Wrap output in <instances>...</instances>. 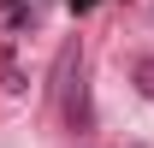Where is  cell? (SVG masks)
Segmentation results:
<instances>
[{"instance_id":"6da1fadb","label":"cell","mask_w":154,"mask_h":148,"mask_svg":"<svg viewBox=\"0 0 154 148\" xmlns=\"http://www.w3.org/2000/svg\"><path fill=\"white\" fill-rule=\"evenodd\" d=\"M71 65H77V48H65V54H59V83H65V125H71L77 136H89V95H83V77L71 83Z\"/></svg>"},{"instance_id":"7a4b0ae2","label":"cell","mask_w":154,"mask_h":148,"mask_svg":"<svg viewBox=\"0 0 154 148\" xmlns=\"http://www.w3.org/2000/svg\"><path fill=\"white\" fill-rule=\"evenodd\" d=\"M136 83H142V95L154 101V59H136Z\"/></svg>"},{"instance_id":"3957f363","label":"cell","mask_w":154,"mask_h":148,"mask_svg":"<svg viewBox=\"0 0 154 148\" xmlns=\"http://www.w3.org/2000/svg\"><path fill=\"white\" fill-rule=\"evenodd\" d=\"M71 6H77V12H83V6H95V0H71Z\"/></svg>"}]
</instances>
